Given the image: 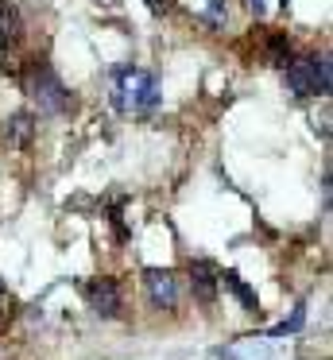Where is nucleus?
Segmentation results:
<instances>
[{"label": "nucleus", "instance_id": "ddd939ff", "mask_svg": "<svg viewBox=\"0 0 333 360\" xmlns=\"http://www.w3.org/2000/svg\"><path fill=\"white\" fill-rule=\"evenodd\" d=\"M144 4H147L151 12H163V8H167V0H144Z\"/></svg>", "mask_w": 333, "mask_h": 360}, {"label": "nucleus", "instance_id": "6e6552de", "mask_svg": "<svg viewBox=\"0 0 333 360\" xmlns=\"http://www.w3.org/2000/svg\"><path fill=\"white\" fill-rule=\"evenodd\" d=\"M31 136H35V117H31V112H15V117L4 124L8 148H27Z\"/></svg>", "mask_w": 333, "mask_h": 360}, {"label": "nucleus", "instance_id": "0eeeda50", "mask_svg": "<svg viewBox=\"0 0 333 360\" xmlns=\"http://www.w3.org/2000/svg\"><path fill=\"white\" fill-rule=\"evenodd\" d=\"M20 35H23L20 8H15L12 0H0V51L15 47V43H20Z\"/></svg>", "mask_w": 333, "mask_h": 360}, {"label": "nucleus", "instance_id": "f8f14e48", "mask_svg": "<svg viewBox=\"0 0 333 360\" xmlns=\"http://www.w3.org/2000/svg\"><path fill=\"white\" fill-rule=\"evenodd\" d=\"M302 321H306V310L299 306V310H294L291 318H287V321H279V326H271L268 333H271V337H287V333H294V329H302Z\"/></svg>", "mask_w": 333, "mask_h": 360}, {"label": "nucleus", "instance_id": "7ed1b4c3", "mask_svg": "<svg viewBox=\"0 0 333 360\" xmlns=\"http://www.w3.org/2000/svg\"><path fill=\"white\" fill-rule=\"evenodd\" d=\"M144 287H147V302L155 310H175L178 306V279L163 267H147L144 271Z\"/></svg>", "mask_w": 333, "mask_h": 360}, {"label": "nucleus", "instance_id": "20e7f679", "mask_svg": "<svg viewBox=\"0 0 333 360\" xmlns=\"http://www.w3.org/2000/svg\"><path fill=\"white\" fill-rule=\"evenodd\" d=\"M85 302L97 318H116L120 314V287L116 279H89L85 283Z\"/></svg>", "mask_w": 333, "mask_h": 360}, {"label": "nucleus", "instance_id": "423d86ee", "mask_svg": "<svg viewBox=\"0 0 333 360\" xmlns=\"http://www.w3.org/2000/svg\"><path fill=\"white\" fill-rule=\"evenodd\" d=\"M190 283H194L198 302L209 306L217 298V267L209 264V259H194V264H190Z\"/></svg>", "mask_w": 333, "mask_h": 360}, {"label": "nucleus", "instance_id": "f03ea898", "mask_svg": "<svg viewBox=\"0 0 333 360\" xmlns=\"http://www.w3.org/2000/svg\"><path fill=\"white\" fill-rule=\"evenodd\" d=\"M31 97H35L39 112H51V117H62V112L70 109V94L51 66H39V70L31 74Z\"/></svg>", "mask_w": 333, "mask_h": 360}, {"label": "nucleus", "instance_id": "9b49d317", "mask_svg": "<svg viewBox=\"0 0 333 360\" xmlns=\"http://www.w3.org/2000/svg\"><path fill=\"white\" fill-rule=\"evenodd\" d=\"M310 66H314V82H318V94H329V86H333V78H329V58L325 55H314L310 58Z\"/></svg>", "mask_w": 333, "mask_h": 360}, {"label": "nucleus", "instance_id": "9d476101", "mask_svg": "<svg viewBox=\"0 0 333 360\" xmlns=\"http://www.w3.org/2000/svg\"><path fill=\"white\" fill-rule=\"evenodd\" d=\"M268 63H271V66H279V70H287V66L294 63L287 35H271V39H268Z\"/></svg>", "mask_w": 333, "mask_h": 360}, {"label": "nucleus", "instance_id": "4468645a", "mask_svg": "<svg viewBox=\"0 0 333 360\" xmlns=\"http://www.w3.org/2000/svg\"><path fill=\"white\" fill-rule=\"evenodd\" d=\"M248 8H252L256 16H263V0H248Z\"/></svg>", "mask_w": 333, "mask_h": 360}, {"label": "nucleus", "instance_id": "f257e3e1", "mask_svg": "<svg viewBox=\"0 0 333 360\" xmlns=\"http://www.w3.org/2000/svg\"><path fill=\"white\" fill-rule=\"evenodd\" d=\"M163 94L155 74L139 70V66H120L113 70V105L120 112H132V117H151L159 109Z\"/></svg>", "mask_w": 333, "mask_h": 360}, {"label": "nucleus", "instance_id": "1a4fd4ad", "mask_svg": "<svg viewBox=\"0 0 333 360\" xmlns=\"http://www.w3.org/2000/svg\"><path fill=\"white\" fill-rule=\"evenodd\" d=\"M217 287H225V290H232V295L244 302V310H252L256 314V290L248 287L244 279H240L237 271H217Z\"/></svg>", "mask_w": 333, "mask_h": 360}, {"label": "nucleus", "instance_id": "39448f33", "mask_svg": "<svg viewBox=\"0 0 333 360\" xmlns=\"http://www.w3.org/2000/svg\"><path fill=\"white\" fill-rule=\"evenodd\" d=\"M283 78H287V89H291L294 97H322V94H318V82H314V66H310V58L291 63L283 70Z\"/></svg>", "mask_w": 333, "mask_h": 360}]
</instances>
